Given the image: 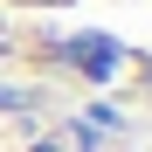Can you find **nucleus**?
I'll return each mask as SVG.
<instances>
[{"instance_id":"obj_1","label":"nucleus","mask_w":152,"mask_h":152,"mask_svg":"<svg viewBox=\"0 0 152 152\" xmlns=\"http://www.w3.org/2000/svg\"><path fill=\"white\" fill-rule=\"evenodd\" d=\"M76 62H83V76H111L118 69V42L111 35H83L76 42Z\"/></svg>"},{"instance_id":"obj_2","label":"nucleus","mask_w":152,"mask_h":152,"mask_svg":"<svg viewBox=\"0 0 152 152\" xmlns=\"http://www.w3.org/2000/svg\"><path fill=\"white\" fill-rule=\"evenodd\" d=\"M35 152H62V145H35Z\"/></svg>"}]
</instances>
